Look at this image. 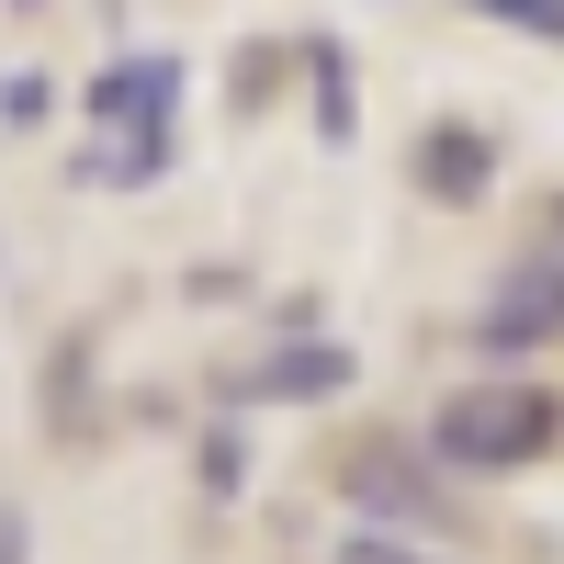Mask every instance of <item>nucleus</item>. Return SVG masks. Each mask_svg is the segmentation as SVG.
Instances as JSON below:
<instances>
[{
    "label": "nucleus",
    "mask_w": 564,
    "mask_h": 564,
    "mask_svg": "<svg viewBox=\"0 0 564 564\" xmlns=\"http://www.w3.org/2000/svg\"><path fill=\"white\" fill-rule=\"evenodd\" d=\"M417 193H430V204H486L497 193V135L486 124H463V113H441L430 135H417Z\"/></svg>",
    "instance_id": "nucleus-6"
},
{
    "label": "nucleus",
    "mask_w": 564,
    "mask_h": 564,
    "mask_svg": "<svg viewBox=\"0 0 564 564\" xmlns=\"http://www.w3.org/2000/svg\"><path fill=\"white\" fill-rule=\"evenodd\" d=\"M45 113H57V79H0V124H45Z\"/></svg>",
    "instance_id": "nucleus-10"
},
{
    "label": "nucleus",
    "mask_w": 564,
    "mask_h": 564,
    "mask_svg": "<svg viewBox=\"0 0 564 564\" xmlns=\"http://www.w3.org/2000/svg\"><path fill=\"white\" fill-rule=\"evenodd\" d=\"M0 564H34V520L23 508H0Z\"/></svg>",
    "instance_id": "nucleus-12"
},
{
    "label": "nucleus",
    "mask_w": 564,
    "mask_h": 564,
    "mask_svg": "<svg viewBox=\"0 0 564 564\" xmlns=\"http://www.w3.org/2000/svg\"><path fill=\"white\" fill-rule=\"evenodd\" d=\"M463 12H486V23H508V34H542V45H564V0H463Z\"/></svg>",
    "instance_id": "nucleus-8"
},
{
    "label": "nucleus",
    "mask_w": 564,
    "mask_h": 564,
    "mask_svg": "<svg viewBox=\"0 0 564 564\" xmlns=\"http://www.w3.org/2000/svg\"><path fill=\"white\" fill-rule=\"evenodd\" d=\"M417 441L441 452V475H531L564 452V395L531 372H486V384H452Z\"/></svg>",
    "instance_id": "nucleus-2"
},
{
    "label": "nucleus",
    "mask_w": 564,
    "mask_h": 564,
    "mask_svg": "<svg viewBox=\"0 0 564 564\" xmlns=\"http://www.w3.org/2000/svg\"><path fill=\"white\" fill-rule=\"evenodd\" d=\"M327 564H430V553H417V542H395V531H350Z\"/></svg>",
    "instance_id": "nucleus-11"
},
{
    "label": "nucleus",
    "mask_w": 564,
    "mask_h": 564,
    "mask_svg": "<svg viewBox=\"0 0 564 564\" xmlns=\"http://www.w3.org/2000/svg\"><path fill=\"white\" fill-rule=\"evenodd\" d=\"M305 102H316V135H327V148H350V124H361V79H350V57H339V45H305Z\"/></svg>",
    "instance_id": "nucleus-7"
},
{
    "label": "nucleus",
    "mask_w": 564,
    "mask_h": 564,
    "mask_svg": "<svg viewBox=\"0 0 564 564\" xmlns=\"http://www.w3.org/2000/svg\"><path fill=\"white\" fill-rule=\"evenodd\" d=\"M463 339H475L486 361H520V350H553L564 339V249H520L497 282H486V305L463 316Z\"/></svg>",
    "instance_id": "nucleus-4"
},
{
    "label": "nucleus",
    "mask_w": 564,
    "mask_h": 564,
    "mask_svg": "<svg viewBox=\"0 0 564 564\" xmlns=\"http://www.w3.org/2000/svg\"><path fill=\"white\" fill-rule=\"evenodd\" d=\"M79 113H90V135H79V181L90 193H148V181L181 159V57L170 45H135V57H113L102 79L79 90Z\"/></svg>",
    "instance_id": "nucleus-1"
},
{
    "label": "nucleus",
    "mask_w": 564,
    "mask_h": 564,
    "mask_svg": "<svg viewBox=\"0 0 564 564\" xmlns=\"http://www.w3.org/2000/svg\"><path fill=\"white\" fill-rule=\"evenodd\" d=\"M350 384H361V361L339 339H305V327H294V339H271L260 361L226 372L215 406H327V395H350Z\"/></svg>",
    "instance_id": "nucleus-5"
},
{
    "label": "nucleus",
    "mask_w": 564,
    "mask_h": 564,
    "mask_svg": "<svg viewBox=\"0 0 564 564\" xmlns=\"http://www.w3.org/2000/svg\"><path fill=\"white\" fill-rule=\"evenodd\" d=\"M339 508L361 531H452L463 520V497H452V475H441V452L430 441H406V430H361L350 452H339Z\"/></svg>",
    "instance_id": "nucleus-3"
},
{
    "label": "nucleus",
    "mask_w": 564,
    "mask_h": 564,
    "mask_svg": "<svg viewBox=\"0 0 564 564\" xmlns=\"http://www.w3.org/2000/svg\"><path fill=\"white\" fill-rule=\"evenodd\" d=\"M553 249H564V204H553Z\"/></svg>",
    "instance_id": "nucleus-13"
},
{
    "label": "nucleus",
    "mask_w": 564,
    "mask_h": 564,
    "mask_svg": "<svg viewBox=\"0 0 564 564\" xmlns=\"http://www.w3.org/2000/svg\"><path fill=\"white\" fill-rule=\"evenodd\" d=\"M238 486H249V452H238V430H204V497L226 508Z\"/></svg>",
    "instance_id": "nucleus-9"
}]
</instances>
